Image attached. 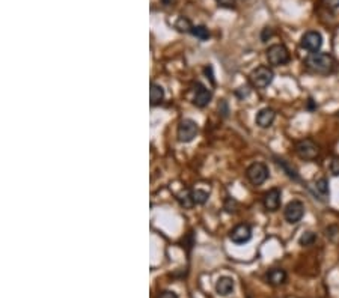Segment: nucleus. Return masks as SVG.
<instances>
[{"instance_id":"obj_6","label":"nucleus","mask_w":339,"mask_h":298,"mask_svg":"<svg viewBox=\"0 0 339 298\" xmlns=\"http://www.w3.org/2000/svg\"><path fill=\"white\" fill-rule=\"evenodd\" d=\"M199 127L193 119H183L177 130V137L181 143H190L198 136Z\"/></svg>"},{"instance_id":"obj_2","label":"nucleus","mask_w":339,"mask_h":298,"mask_svg":"<svg viewBox=\"0 0 339 298\" xmlns=\"http://www.w3.org/2000/svg\"><path fill=\"white\" fill-rule=\"evenodd\" d=\"M267 61L270 65L273 67H282V65H287L291 59L288 48L284 44H273L267 48L265 52Z\"/></svg>"},{"instance_id":"obj_7","label":"nucleus","mask_w":339,"mask_h":298,"mask_svg":"<svg viewBox=\"0 0 339 298\" xmlns=\"http://www.w3.org/2000/svg\"><path fill=\"white\" fill-rule=\"evenodd\" d=\"M305 216V205L300 201H291L287 204L285 210H284V217L290 224H296L299 223Z\"/></svg>"},{"instance_id":"obj_22","label":"nucleus","mask_w":339,"mask_h":298,"mask_svg":"<svg viewBox=\"0 0 339 298\" xmlns=\"http://www.w3.org/2000/svg\"><path fill=\"white\" fill-rule=\"evenodd\" d=\"M330 172L335 176H339V157H335L330 163Z\"/></svg>"},{"instance_id":"obj_10","label":"nucleus","mask_w":339,"mask_h":298,"mask_svg":"<svg viewBox=\"0 0 339 298\" xmlns=\"http://www.w3.org/2000/svg\"><path fill=\"white\" fill-rule=\"evenodd\" d=\"M229 238H231V241H232L234 244H238V245L246 244V242H249L250 238H252V229H250L249 224H244V223L237 224V226L229 232Z\"/></svg>"},{"instance_id":"obj_24","label":"nucleus","mask_w":339,"mask_h":298,"mask_svg":"<svg viewBox=\"0 0 339 298\" xmlns=\"http://www.w3.org/2000/svg\"><path fill=\"white\" fill-rule=\"evenodd\" d=\"M271 36H273V30H271L270 27H265V29L262 30V33H261V39H262V42L268 41Z\"/></svg>"},{"instance_id":"obj_19","label":"nucleus","mask_w":339,"mask_h":298,"mask_svg":"<svg viewBox=\"0 0 339 298\" xmlns=\"http://www.w3.org/2000/svg\"><path fill=\"white\" fill-rule=\"evenodd\" d=\"M192 35L193 36H196L198 39H201V41H207L208 38H210V30H208V27H205V26H193V29H192Z\"/></svg>"},{"instance_id":"obj_4","label":"nucleus","mask_w":339,"mask_h":298,"mask_svg":"<svg viewBox=\"0 0 339 298\" xmlns=\"http://www.w3.org/2000/svg\"><path fill=\"white\" fill-rule=\"evenodd\" d=\"M296 154L302 160L312 161V160H315L320 155V146L314 140L305 139V140L297 142V145H296Z\"/></svg>"},{"instance_id":"obj_13","label":"nucleus","mask_w":339,"mask_h":298,"mask_svg":"<svg viewBox=\"0 0 339 298\" xmlns=\"http://www.w3.org/2000/svg\"><path fill=\"white\" fill-rule=\"evenodd\" d=\"M274 119H276V112L270 107H264L256 113L255 122L259 128H268L273 125Z\"/></svg>"},{"instance_id":"obj_14","label":"nucleus","mask_w":339,"mask_h":298,"mask_svg":"<svg viewBox=\"0 0 339 298\" xmlns=\"http://www.w3.org/2000/svg\"><path fill=\"white\" fill-rule=\"evenodd\" d=\"M265 280L271 286H280V285H284L287 282V273L282 268H273V270H270L267 273Z\"/></svg>"},{"instance_id":"obj_26","label":"nucleus","mask_w":339,"mask_h":298,"mask_svg":"<svg viewBox=\"0 0 339 298\" xmlns=\"http://www.w3.org/2000/svg\"><path fill=\"white\" fill-rule=\"evenodd\" d=\"M158 298H178V295L174 291H164L158 295Z\"/></svg>"},{"instance_id":"obj_3","label":"nucleus","mask_w":339,"mask_h":298,"mask_svg":"<svg viewBox=\"0 0 339 298\" xmlns=\"http://www.w3.org/2000/svg\"><path fill=\"white\" fill-rule=\"evenodd\" d=\"M268 176H270V170H268L267 164H264V163H253L246 170V178L255 187L262 185L268 179Z\"/></svg>"},{"instance_id":"obj_25","label":"nucleus","mask_w":339,"mask_h":298,"mask_svg":"<svg viewBox=\"0 0 339 298\" xmlns=\"http://www.w3.org/2000/svg\"><path fill=\"white\" fill-rule=\"evenodd\" d=\"M323 2L330 9H338L339 8V0H323Z\"/></svg>"},{"instance_id":"obj_5","label":"nucleus","mask_w":339,"mask_h":298,"mask_svg":"<svg viewBox=\"0 0 339 298\" xmlns=\"http://www.w3.org/2000/svg\"><path fill=\"white\" fill-rule=\"evenodd\" d=\"M273 78H274L273 70L268 68V67H264V65L255 68L252 71V74H250V81L258 89H265L267 86H270L271 81H273Z\"/></svg>"},{"instance_id":"obj_16","label":"nucleus","mask_w":339,"mask_h":298,"mask_svg":"<svg viewBox=\"0 0 339 298\" xmlns=\"http://www.w3.org/2000/svg\"><path fill=\"white\" fill-rule=\"evenodd\" d=\"M314 190L315 194L321 199V201H326L329 197V182L326 178H320L315 184H314Z\"/></svg>"},{"instance_id":"obj_11","label":"nucleus","mask_w":339,"mask_h":298,"mask_svg":"<svg viewBox=\"0 0 339 298\" xmlns=\"http://www.w3.org/2000/svg\"><path fill=\"white\" fill-rule=\"evenodd\" d=\"M280 202H282V193L279 188H271L265 193L264 196V208L270 213H274L280 208Z\"/></svg>"},{"instance_id":"obj_20","label":"nucleus","mask_w":339,"mask_h":298,"mask_svg":"<svg viewBox=\"0 0 339 298\" xmlns=\"http://www.w3.org/2000/svg\"><path fill=\"white\" fill-rule=\"evenodd\" d=\"M175 29H178L180 32H190L192 33V29H193V26H192V23H190V20L189 18H186V17H180L178 20H177V23H175Z\"/></svg>"},{"instance_id":"obj_17","label":"nucleus","mask_w":339,"mask_h":298,"mask_svg":"<svg viewBox=\"0 0 339 298\" xmlns=\"http://www.w3.org/2000/svg\"><path fill=\"white\" fill-rule=\"evenodd\" d=\"M208 191L202 190V188H196L193 191H190V197H192V202L193 205H204L208 201Z\"/></svg>"},{"instance_id":"obj_15","label":"nucleus","mask_w":339,"mask_h":298,"mask_svg":"<svg viewBox=\"0 0 339 298\" xmlns=\"http://www.w3.org/2000/svg\"><path fill=\"white\" fill-rule=\"evenodd\" d=\"M164 99V89L157 84V83H151V89H149V101L151 106H158L163 103Z\"/></svg>"},{"instance_id":"obj_8","label":"nucleus","mask_w":339,"mask_h":298,"mask_svg":"<svg viewBox=\"0 0 339 298\" xmlns=\"http://www.w3.org/2000/svg\"><path fill=\"white\" fill-rule=\"evenodd\" d=\"M211 98H213V93L211 90L202 84V83H195L193 86V104L199 109H204L207 107L210 103H211Z\"/></svg>"},{"instance_id":"obj_9","label":"nucleus","mask_w":339,"mask_h":298,"mask_svg":"<svg viewBox=\"0 0 339 298\" xmlns=\"http://www.w3.org/2000/svg\"><path fill=\"white\" fill-rule=\"evenodd\" d=\"M300 45H302L305 50H308V52H311V53H318V52H320V48H321V45H323V36H321V33L317 32V30H309V32H306V33L302 36Z\"/></svg>"},{"instance_id":"obj_21","label":"nucleus","mask_w":339,"mask_h":298,"mask_svg":"<svg viewBox=\"0 0 339 298\" xmlns=\"http://www.w3.org/2000/svg\"><path fill=\"white\" fill-rule=\"evenodd\" d=\"M315 241H317V235H315L314 232H305V233L300 236L299 244H300L302 247H309V245H312Z\"/></svg>"},{"instance_id":"obj_1","label":"nucleus","mask_w":339,"mask_h":298,"mask_svg":"<svg viewBox=\"0 0 339 298\" xmlns=\"http://www.w3.org/2000/svg\"><path fill=\"white\" fill-rule=\"evenodd\" d=\"M305 65L309 71L321 75H329L336 70V61L329 53H311L305 59Z\"/></svg>"},{"instance_id":"obj_12","label":"nucleus","mask_w":339,"mask_h":298,"mask_svg":"<svg viewBox=\"0 0 339 298\" xmlns=\"http://www.w3.org/2000/svg\"><path fill=\"white\" fill-rule=\"evenodd\" d=\"M234 288H235V282L229 276H222L216 282V292L220 297H228V295H231L234 292Z\"/></svg>"},{"instance_id":"obj_23","label":"nucleus","mask_w":339,"mask_h":298,"mask_svg":"<svg viewBox=\"0 0 339 298\" xmlns=\"http://www.w3.org/2000/svg\"><path fill=\"white\" fill-rule=\"evenodd\" d=\"M216 2L222 8H232L235 5V0H216Z\"/></svg>"},{"instance_id":"obj_18","label":"nucleus","mask_w":339,"mask_h":298,"mask_svg":"<svg viewBox=\"0 0 339 298\" xmlns=\"http://www.w3.org/2000/svg\"><path fill=\"white\" fill-rule=\"evenodd\" d=\"M276 163H277V166L279 167H282L284 169V172L291 178V179H294V181H300V176H299V173H297V170L290 164V163H287L284 158H276Z\"/></svg>"}]
</instances>
